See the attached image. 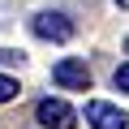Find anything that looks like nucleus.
<instances>
[{
  "instance_id": "9",
  "label": "nucleus",
  "mask_w": 129,
  "mask_h": 129,
  "mask_svg": "<svg viewBox=\"0 0 129 129\" xmlns=\"http://www.w3.org/2000/svg\"><path fill=\"white\" fill-rule=\"evenodd\" d=\"M125 47H129V39H125Z\"/></svg>"
},
{
  "instance_id": "4",
  "label": "nucleus",
  "mask_w": 129,
  "mask_h": 129,
  "mask_svg": "<svg viewBox=\"0 0 129 129\" xmlns=\"http://www.w3.org/2000/svg\"><path fill=\"white\" fill-rule=\"evenodd\" d=\"M52 82L64 86V90H86L90 86V69H86V60H56L52 64Z\"/></svg>"
},
{
  "instance_id": "8",
  "label": "nucleus",
  "mask_w": 129,
  "mask_h": 129,
  "mask_svg": "<svg viewBox=\"0 0 129 129\" xmlns=\"http://www.w3.org/2000/svg\"><path fill=\"white\" fill-rule=\"evenodd\" d=\"M116 5H120V9H129V0H116Z\"/></svg>"
},
{
  "instance_id": "3",
  "label": "nucleus",
  "mask_w": 129,
  "mask_h": 129,
  "mask_svg": "<svg viewBox=\"0 0 129 129\" xmlns=\"http://www.w3.org/2000/svg\"><path fill=\"white\" fill-rule=\"evenodd\" d=\"M86 120H90V129H125L129 112L116 108V103H108V99H90L86 103Z\"/></svg>"
},
{
  "instance_id": "1",
  "label": "nucleus",
  "mask_w": 129,
  "mask_h": 129,
  "mask_svg": "<svg viewBox=\"0 0 129 129\" xmlns=\"http://www.w3.org/2000/svg\"><path fill=\"white\" fill-rule=\"evenodd\" d=\"M30 30H35L39 39H52V43H69V39H73V22L64 17L60 9H43V13H35V17H30Z\"/></svg>"
},
{
  "instance_id": "5",
  "label": "nucleus",
  "mask_w": 129,
  "mask_h": 129,
  "mask_svg": "<svg viewBox=\"0 0 129 129\" xmlns=\"http://www.w3.org/2000/svg\"><path fill=\"white\" fill-rule=\"evenodd\" d=\"M17 95H22L17 78H9V73H0V103H9V99H17Z\"/></svg>"
},
{
  "instance_id": "2",
  "label": "nucleus",
  "mask_w": 129,
  "mask_h": 129,
  "mask_svg": "<svg viewBox=\"0 0 129 129\" xmlns=\"http://www.w3.org/2000/svg\"><path fill=\"white\" fill-rule=\"evenodd\" d=\"M35 120L43 125V129H73L78 125V112L69 108V103H64V99H39L35 103Z\"/></svg>"
},
{
  "instance_id": "6",
  "label": "nucleus",
  "mask_w": 129,
  "mask_h": 129,
  "mask_svg": "<svg viewBox=\"0 0 129 129\" xmlns=\"http://www.w3.org/2000/svg\"><path fill=\"white\" fill-rule=\"evenodd\" d=\"M112 82H116V86H120V90L129 95V64H116V73H112Z\"/></svg>"
},
{
  "instance_id": "7",
  "label": "nucleus",
  "mask_w": 129,
  "mask_h": 129,
  "mask_svg": "<svg viewBox=\"0 0 129 129\" xmlns=\"http://www.w3.org/2000/svg\"><path fill=\"white\" fill-rule=\"evenodd\" d=\"M9 60H22V52H9V47H0V64H9Z\"/></svg>"
}]
</instances>
